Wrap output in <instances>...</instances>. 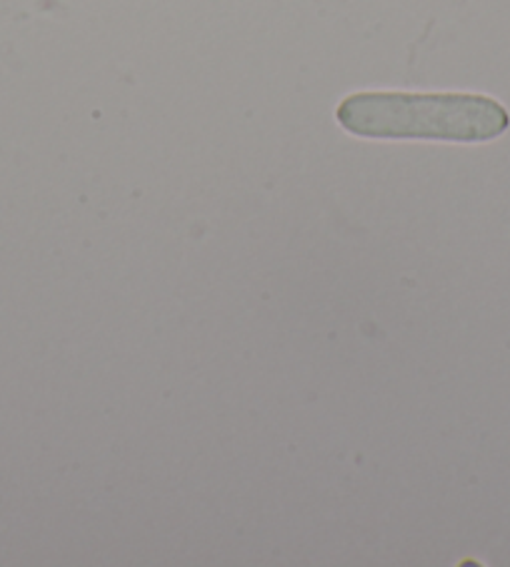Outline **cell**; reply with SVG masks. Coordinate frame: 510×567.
Segmentation results:
<instances>
[{"mask_svg":"<svg viewBox=\"0 0 510 567\" xmlns=\"http://www.w3.org/2000/svg\"><path fill=\"white\" fill-rule=\"evenodd\" d=\"M343 131L370 141L488 143L503 135L510 115L503 105L476 93H353L338 105Z\"/></svg>","mask_w":510,"mask_h":567,"instance_id":"cell-1","label":"cell"}]
</instances>
